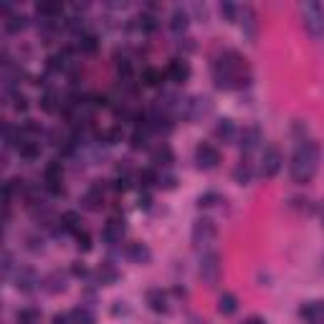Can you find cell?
Instances as JSON below:
<instances>
[{"instance_id": "45", "label": "cell", "mask_w": 324, "mask_h": 324, "mask_svg": "<svg viewBox=\"0 0 324 324\" xmlns=\"http://www.w3.org/2000/svg\"><path fill=\"white\" fill-rule=\"evenodd\" d=\"M130 309H127V302H114V307H112V314L114 317H119V314H127Z\"/></svg>"}, {"instance_id": "33", "label": "cell", "mask_w": 324, "mask_h": 324, "mask_svg": "<svg viewBox=\"0 0 324 324\" xmlns=\"http://www.w3.org/2000/svg\"><path fill=\"white\" fill-rule=\"evenodd\" d=\"M15 322L18 324H38L41 322V312L38 309H20L15 314Z\"/></svg>"}, {"instance_id": "19", "label": "cell", "mask_w": 324, "mask_h": 324, "mask_svg": "<svg viewBox=\"0 0 324 324\" xmlns=\"http://www.w3.org/2000/svg\"><path fill=\"white\" fill-rule=\"evenodd\" d=\"M61 3H51V0H41L38 5H36V13L41 15V20H54L56 23V18L61 15Z\"/></svg>"}, {"instance_id": "24", "label": "cell", "mask_w": 324, "mask_h": 324, "mask_svg": "<svg viewBox=\"0 0 324 324\" xmlns=\"http://www.w3.org/2000/svg\"><path fill=\"white\" fill-rule=\"evenodd\" d=\"M215 139H220V142H233L236 139V124H233V119H220L218 124H215Z\"/></svg>"}, {"instance_id": "50", "label": "cell", "mask_w": 324, "mask_h": 324, "mask_svg": "<svg viewBox=\"0 0 324 324\" xmlns=\"http://www.w3.org/2000/svg\"><path fill=\"white\" fill-rule=\"evenodd\" d=\"M322 220H324V218H322Z\"/></svg>"}, {"instance_id": "4", "label": "cell", "mask_w": 324, "mask_h": 324, "mask_svg": "<svg viewBox=\"0 0 324 324\" xmlns=\"http://www.w3.org/2000/svg\"><path fill=\"white\" fill-rule=\"evenodd\" d=\"M197 273H200L203 284L215 286V284L220 281V276H223V259H220V254H218V251H208V254H203L200 266H197Z\"/></svg>"}, {"instance_id": "23", "label": "cell", "mask_w": 324, "mask_h": 324, "mask_svg": "<svg viewBox=\"0 0 324 324\" xmlns=\"http://www.w3.org/2000/svg\"><path fill=\"white\" fill-rule=\"evenodd\" d=\"M233 178H236L238 185H248V183H251L254 167H251V160H248V157H241V162H238L236 170H233Z\"/></svg>"}, {"instance_id": "9", "label": "cell", "mask_w": 324, "mask_h": 324, "mask_svg": "<svg viewBox=\"0 0 324 324\" xmlns=\"http://www.w3.org/2000/svg\"><path fill=\"white\" fill-rule=\"evenodd\" d=\"M124 218H109L107 220V226L102 228V241L107 243V246H117V243H122V238H124Z\"/></svg>"}, {"instance_id": "36", "label": "cell", "mask_w": 324, "mask_h": 324, "mask_svg": "<svg viewBox=\"0 0 324 324\" xmlns=\"http://www.w3.org/2000/svg\"><path fill=\"white\" fill-rule=\"evenodd\" d=\"M137 20H139V28H142L144 33H152V31L157 28V20H155V15H149V13H142Z\"/></svg>"}, {"instance_id": "16", "label": "cell", "mask_w": 324, "mask_h": 324, "mask_svg": "<svg viewBox=\"0 0 324 324\" xmlns=\"http://www.w3.org/2000/svg\"><path fill=\"white\" fill-rule=\"evenodd\" d=\"M175 84H185L188 79H190V64L185 61V59H172L170 64H167V71H165Z\"/></svg>"}, {"instance_id": "3", "label": "cell", "mask_w": 324, "mask_h": 324, "mask_svg": "<svg viewBox=\"0 0 324 324\" xmlns=\"http://www.w3.org/2000/svg\"><path fill=\"white\" fill-rule=\"evenodd\" d=\"M302 20H304L307 33H309L314 41H322L324 38V8L317 3V0L302 3Z\"/></svg>"}, {"instance_id": "44", "label": "cell", "mask_w": 324, "mask_h": 324, "mask_svg": "<svg viewBox=\"0 0 324 324\" xmlns=\"http://www.w3.org/2000/svg\"><path fill=\"white\" fill-rule=\"evenodd\" d=\"M10 271H13V254H10V251H5V254H3V273L8 276Z\"/></svg>"}, {"instance_id": "43", "label": "cell", "mask_w": 324, "mask_h": 324, "mask_svg": "<svg viewBox=\"0 0 324 324\" xmlns=\"http://www.w3.org/2000/svg\"><path fill=\"white\" fill-rule=\"evenodd\" d=\"M71 273H73V276H79V279H84V276L89 273V268H86L81 261H73V263H71Z\"/></svg>"}, {"instance_id": "22", "label": "cell", "mask_w": 324, "mask_h": 324, "mask_svg": "<svg viewBox=\"0 0 324 324\" xmlns=\"http://www.w3.org/2000/svg\"><path fill=\"white\" fill-rule=\"evenodd\" d=\"M18 152H20L23 160L33 162V160L41 157V142H36V139H26V137H23V142L18 144Z\"/></svg>"}, {"instance_id": "35", "label": "cell", "mask_w": 324, "mask_h": 324, "mask_svg": "<svg viewBox=\"0 0 324 324\" xmlns=\"http://www.w3.org/2000/svg\"><path fill=\"white\" fill-rule=\"evenodd\" d=\"M220 15H223V20H228V23L238 20V5H233V3H220Z\"/></svg>"}, {"instance_id": "37", "label": "cell", "mask_w": 324, "mask_h": 324, "mask_svg": "<svg viewBox=\"0 0 324 324\" xmlns=\"http://www.w3.org/2000/svg\"><path fill=\"white\" fill-rule=\"evenodd\" d=\"M56 102H59L56 91H46L43 99H41V109H43V112H56Z\"/></svg>"}, {"instance_id": "49", "label": "cell", "mask_w": 324, "mask_h": 324, "mask_svg": "<svg viewBox=\"0 0 324 324\" xmlns=\"http://www.w3.org/2000/svg\"><path fill=\"white\" fill-rule=\"evenodd\" d=\"M243 324H266V322H263L261 317H248V319H246Z\"/></svg>"}, {"instance_id": "5", "label": "cell", "mask_w": 324, "mask_h": 324, "mask_svg": "<svg viewBox=\"0 0 324 324\" xmlns=\"http://www.w3.org/2000/svg\"><path fill=\"white\" fill-rule=\"evenodd\" d=\"M178 112L185 117V119H190V122H197V119H203V117H208L210 112H213V102H210V96H193V99H183L180 104H178Z\"/></svg>"}, {"instance_id": "8", "label": "cell", "mask_w": 324, "mask_h": 324, "mask_svg": "<svg viewBox=\"0 0 324 324\" xmlns=\"http://www.w3.org/2000/svg\"><path fill=\"white\" fill-rule=\"evenodd\" d=\"M195 162H197L200 170H215L218 162H220L218 147H213V144H208V142H200L197 149H195Z\"/></svg>"}, {"instance_id": "30", "label": "cell", "mask_w": 324, "mask_h": 324, "mask_svg": "<svg viewBox=\"0 0 324 324\" xmlns=\"http://www.w3.org/2000/svg\"><path fill=\"white\" fill-rule=\"evenodd\" d=\"M59 223H61V231H68V233H79V223H81V218H79V213H73V210H66L64 215L59 218Z\"/></svg>"}, {"instance_id": "20", "label": "cell", "mask_w": 324, "mask_h": 324, "mask_svg": "<svg viewBox=\"0 0 324 324\" xmlns=\"http://www.w3.org/2000/svg\"><path fill=\"white\" fill-rule=\"evenodd\" d=\"M147 304H149L152 312L167 314V296H165L162 289H149V291H147Z\"/></svg>"}, {"instance_id": "6", "label": "cell", "mask_w": 324, "mask_h": 324, "mask_svg": "<svg viewBox=\"0 0 324 324\" xmlns=\"http://www.w3.org/2000/svg\"><path fill=\"white\" fill-rule=\"evenodd\" d=\"M218 236V228L210 218H197L193 223V231H190V238H193V246L195 248H205L215 241Z\"/></svg>"}, {"instance_id": "12", "label": "cell", "mask_w": 324, "mask_h": 324, "mask_svg": "<svg viewBox=\"0 0 324 324\" xmlns=\"http://www.w3.org/2000/svg\"><path fill=\"white\" fill-rule=\"evenodd\" d=\"M66 281H68V273L61 271V268H54L51 273H46V276L41 279V286H43L48 294H61V291H66Z\"/></svg>"}, {"instance_id": "42", "label": "cell", "mask_w": 324, "mask_h": 324, "mask_svg": "<svg viewBox=\"0 0 324 324\" xmlns=\"http://www.w3.org/2000/svg\"><path fill=\"white\" fill-rule=\"evenodd\" d=\"M13 107L15 112H28V99L23 94H13Z\"/></svg>"}, {"instance_id": "1", "label": "cell", "mask_w": 324, "mask_h": 324, "mask_svg": "<svg viewBox=\"0 0 324 324\" xmlns=\"http://www.w3.org/2000/svg\"><path fill=\"white\" fill-rule=\"evenodd\" d=\"M319 155H322V149L314 139H299V144L291 155V178H294V183L304 185L317 175Z\"/></svg>"}, {"instance_id": "41", "label": "cell", "mask_w": 324, "mask_h": 324, "mask_svg": "<svg viewBox=\"0 0 324 324\" xmlns=\"http://www.w3.org/2000/svg\"><path fill=\"white\" fill-rule=\"evenodd\" d=\"M157 185L165 188V190H172V188L178 185V180H175V175H160V178H157Z\"/></svg>"}, {"instance_id": "39", "label": "cell", "mask_w": 324, "mask_h": 324, "mask_svg": "<svg viewBox=\"0 0 324 324\" xmlns=\"http://www.w3.org/2000/svg\"><path fill=\"white\" fill-rule=\"evenodd\" d=\"M157 178H160V175H155V170H142V172H139V185H142V188H149V185L157 183Z\"/></svg>"}, {"instance_id": "38", "label": "cell", "mask_w": 324, "mask_h": 324, "mask_svg": "<svg viewBox=\"0 0 324 324\" xmlns=\"http://www.w3.org/2000/svg\"><path fill=\"white\" fill-rule=\"evenodd\" d=\"M218 203H220V195L218 193H205V195L197 197V205H200V208H213V205H218Z\"/></svg>"}, {"instance_id": "7", "label": "cell", "mask_w": 324, "mask_h": 324, "mask_svg": "<svg viewBox=\"0 0 324 324\" xmlns=\"http://www.w3.org/2000/svg\"><path fill=\"white\" fill-rule=\"evenodd\" d=\"M281 162H284V155L276 144H266L263 147V155H261V175L263 178H276L279 170H281Z\"/></svg>"}, {"instance_id": "13", "label": "cell", "mask_w": 324, "mask_h": 324, "mask_svg": "<svg viewBox=\"0 0 324 324\" xmlns=\"http://www.w3.org/2000/svg\"><path fill=\"white\" fill-rule=\"evenodd\" d=\"M124 254H127V259H130L132 263H137V266H144V263H149V261H152V251H149V246H147V243H142V241H132V243H127Z\"/></svg>"}, {"instance_id": "17", "label": "cell", "mask_w": 324, "mask_h": 324, "mask_svg": "<svg viewBox=\"0 0 324 324\" xmlns=\"http://www.w3.org/2000/svg\"><path fill=\"white\" fill-rule=\"evenodd\" d=\"M61 178H64V165H61V160L46 162V167H43V185H46V188L61 185Z\"/></svg>"}, {"instance_id": "21", "label": "cell", "mask_w": 324, "mask_h": 324, "mask_svg": "<svg viewBox=\"0 0 324 324\" xmlns=\"http://www.w3.org/2000/svg\"><path fill=\"white\" fill-rule=\"evenodd\" d=\"M102 197H104V185H102V180H96L91 188H89V193L84 195V208L86 210H96L99 208V203H102Z\"/></svg>"}, {"instance_id": "11", "label": "cell", "mask_w": 324, "mask_h": 324, "mask_svg": "<svg viewBox=\"0 0 324 324\" xmlns=\"http://www.w3.org/2000/svg\"><path fill=\"white\" fill-rule=\"evenodd\" d=\"M15 289L18 291H23V294H31L38 284H41V279H38V273L33 271V268H28V266H23V268H18L15 271Z\"/></svg>"}, {"instance_id": "47", "label": "cell", "mask_w": 324, "mask_h": 324, "mask_svg": "<svg viewBox=\"0 0 324 324\" xmlns=\"http://www.w3.org/2000/svg\"><path fill=\"white\" fill-rule=\"evenodd\" d=\"M152 205V197L144 193V195H139V208H149Z\"/></svg>"}, {"instance_id": "40", "label": "cell", "mask_w": 324, "mask_h": 324, "mask_svg": "<svg viewBox=\"0 0 324 324\" xmlns=\"http://www.w3.org/2000/svg\"><path fill=\"white\" fill-rule=\"evenodd\" d=\"M76 246H79V251L81 254H86V251H91V238H89V233H76Z\"/></svg>"}, {"instance_id": "18", "label": "cell", "mask_w": 324, "mask_h": 324, "mask_svg": "<svg viewBox=\"0 0 324 324\" xmlns=\"http://www.w3.org/2000/svg\"><path fill=\"white\" fill-rule=\"evenodd\" d=\"M188 26H190V13L185 8H175L172 15H170V31L178 33V36H183L188 31Z\"/></svg>"}, {"instance_id": "29", "label": "cell", "mask_w": 324, "mask_h": 324, "mask_svg": "<svg viewBox=\"0 0 324 324\" xmlns=\"http://www.w3.org/2000/svg\"><path fill=\"white\" fill-rule=\"evenodd\" d=\"M238 309V299L233 296V294H220V299H218V312L223 314V317H231L233 312Z\"/></svg>"}, {"instance_id": "2", "label": "cell", "mask_w": 324, "mask_h": 324, "mask_svg": "<svg viewBox=\"0 0 324 324\" xmlns=\"http://www.w3.org/2000/svg\"><path fill=\"white\" fill-rule=\"evenodd\" d=\"M241 73V56L236 51H226L220 56H215L213 61V84L215 89H233Z\"/></svg>"}, {"instance_id": "46", "label": "cell", "mask_w": 324, "mask_h": 324, "mask_svg": "<svg viewBox=\"0 0 324 324\" xmlns=\"http://www.w3.org/2000/svg\"><path fill=\"white\" fill-rule=\"evenodd\" d=\"M122 137H124V134H122V130H119V127H114V130H112V132H109V134H107V139H109V144H117V142H119Z\"/></svg>"}, {"instance_id": "28", "label": "cell", "mask_w": 324, "mask_h": 324, "mask_svg": "<svg viewBox=\"0 0 324 324\" xmlns=\"http://www.w3.org/2000/svg\"><path fill=\"white\" fill-rule=\"evenodd\" d=\"M96 48H99V38H96L94 33H84V36H79V51H81V54L94 56Z\"/></svg>"}, {"instance_id": "10", "label": "cell", "mask_w": 324, "mask_h": 324, "mask_svg": "<svg viewBox=\"0 0 324 324\" xmlns=\"http://www.w3.org/2000/svg\"><path fill=\"white\" fill-rule=\"evenodd\" d=\"M238 147H241V152H243V157H248L251 152H256L261 147V142H263V137H261V130L259 127H246V130L238 134Z\"/></svg>"}, {"instance_id": "15", "label": "cell", "mask_w": 324, "mask_h": 324, "mask_svg": "<svg viewBox=\"0 0 324 324\" xmlns=\"http://www.w3.org/2000/svg\"><path fill=\"white\" fill-rule=\"evenodd\" d=\"M238 23H241V31H243V36L248 38V41H254L256 38V13H254V8H238Z\"/></svg>"}, {"instance_id": "32", "label": "cell", "mask_w": 324, "mask_h": 324, "mask_svg": "<svg viewBox=\"0 0 324 324\" xmlns=\"http://www.w3.org/2000/svg\"><path fill=\"white\" fill-rule=\"evenodd\" d=\"M147 139H149V127H147V124H144V130H142V127H137V130L132 132V137H130L132 149H144V147H147Z\"/></svg>"}, {"instance_id": "25", "label": "cell", "mask_w": 324, "mask_h": 324, "mask_svg": "<svg viewBox=\"0 0 324 324\" xmlns=\"http://www.w3.org/2000/svg\"><path fill=\"white\" fill-rule=\"evenodd\" d=\"M172 160H175V155H172V149H170L167 144H162V147L152 149V162H155L157 167H170V165H172Z\"/></svg>"}, {"instance_id": "14", "label": "cell", "mask_w": 324, "mask_h": 324, "mask_svg": "<svg viewBox=\"0 0 324 324\" xmlns=\"http://www.w3.org/2000/svg\"><path fill=\"white\" fill-rule=\"evenodd\" d=\"M299 317L307 324H324V302H304L299 307Z\"/></svg>"}, {"instance_id": "26", "label": "cell", "mask_w": 324, "mask_h": 324, "mask_svg": "<svg viewBox=\"0 0 324 324\" xmlns=\"http://www.w3.org/2000/svg\"><path fill=\"white\" fill-rule=\"evenodd\" d=\"M96 279H99V284H104V286H112L117 279H119V273H117V268H114V263H102L99 266V271H96Z\"/></svg>"}, {"instance_id": "48", "label": "cell", "mask_w": 324, "mask_h": 324, "mask_svg": "<svg viewBox=\"0 0 324 324\" xmlns=\"http://www.w3.org/2000/svg\"><path fill=\"white\" fill-rule=\"evenodd\" d=\"M68 322H71L68 314H56V317H54V324H68Z\"/></svg>"}, {"instance_id": "34", "label": "cell", "mask_w": 324, "mask_h": 324, "mask_svg": "<svg viewBox=\"0 0 324 324\" xmlns=\"http://www.w3.org/2000/svg\"><path fill=\"white\" fill-rule=\"evenodd\" d=\"M165 76H167V73H162L160 68H144V73H142V81H144L147 86H160Z\"/></svg>"}, {"instance_id": "27", "label": "cell", "mask_w": 324, "mask_h": 324, "mask_svg": "<svg viewBox=\"0 0 324 324\" xmlns=\"http://www.w3.org/2000/svg\"><path fill=\"white\" fill-rule=\"evenodd\" d=\"M71 324H96V317H94V312L89 309V307H76V309H71Z\"/></svg>"}, {"instance_id": "31", "label": "cell", "mask_w": 324, "mask_h": 324, "mask_svg": "<svg viewBox=\"0 0 324 324\" xmlns=\"http://www.w3.org/2000/svg\"><path fill=\"white\" fill-rule=\"evenodd\" d=\"M26 26H28V18H26L23 13H13V15L5 20V31H8V33H20V31H26Z\"/></svg>"}]
</instances>
